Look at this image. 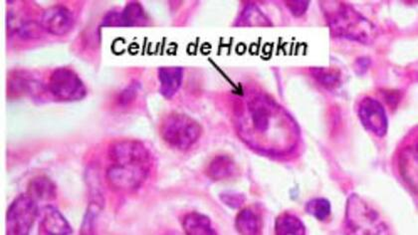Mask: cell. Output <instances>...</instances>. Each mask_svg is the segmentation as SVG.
I'll return each mask as SVG.
<instances>
[{
    "instance_id": "4",
    "label": "cell",
    "mask_w": 418,
    "mask_h": 235,
    "mask_svg": "<svg viewBox=\"0 0 418 235\" xmlns=\"http://www.w3.org/2000/svg\"><path fill=\"white\" fill-rule=\"evenodd\" d=\"M202 134V128L200 123L186 114H170L162 123V138L177 150L191 149Z\"/></svg>"
},
{
    "instance_id": "17",
    "label": "cell",
    "mask_w": 418,
    "mask_h": 235,
    "mask_svg": "<svg viewBox=\"0 0 418 235\" xmlns=\"http://www.w3.org/2000/svg\"><path fill=\"white\" fill-rule=\"evenodd\" d=\"M310 72L313 78L328 90H336L342 86V75L338 68L313 67Z\"/></svg>"
},
{
    "instance_id": "12",
    "label": "cell",
    "mask_w": 418,
    "mask_h": 235,
    "mask_svg": "<svg viewBox=\"0 0 418 235\" xmlns=\"http://www.w3.org/2000/svg\"><path fill=\"white\" fill-rule=\"evenodd\" d=\"M184 68L180 66H166L159 68V93L166 99H173L180 91L184 81Z\"/></svg>"
},
{
    "instance_id": "19",
    "label": "cell",
    "mask_w": 418,
    "mask_h": 235,
    "mask_svg": "<svg viewBox=\"0 0 418 235\" xmlns=\"http://www.w3.org/2000/svg\"><path fill=\"white\" fill-rule=\"evenodd\" d=\"M122 27L143 26L147 24L148 17L145 9L139 2L131 1L121 10Z\"/></svg>"
},
{
    "instance_id": "15",
    "label": "cell",
    "mask_w": 418,
    "mask_h": 235,
    "mask_svg": "<svg viewBox=\"0 0 418 235\" xmlns=\"http://www.w3.org/2000/svg\"><path fill=\"white\" fill-rule=\"evenodd\" d=\"M235 227L241 234H259L262 229V220L257 211L251 207H245L237 214Z\"/></svg>"
},
{
    "instance_id": "27",
    "label": "cell",
    "mask_w": 418,
    "mask_h": 235,
    "mask_svg": "<svg viewBox=\"0 0 418 235\" xmlns=\"http://www.w3.org/2000/svg\"><path fill=\"white\" fill-rule=\"evenodd\" d=\"M287 8L295 17H301L307 12L309 8V1H301V0H290L286 1Z\"/></svg>"
},
{
    "instance_id": "20",
    "label": "cell",
    "mask_w": 418,
    "mask_h": 235,
    "mask_svg": "<svg viewBox=\"0 0 418 235\" xmlns=\"http://www.w3.org/2000/svg\"><path fill=\"white\" fill-rule=\"evenodd\" d=\"M237 26H271L270 20L259 8L249 4L242 10L236 21Z\"/></svg>"
},
{
    "instance_id": "11",
    "label": "cell",
    "mask_w": 418,
    "mask_h": 235,
    "mask_svg": "<svg viewBox=\"0 0 418 235\" xmlns=\"http://www.w3.org/2000/svg\"><path fill=\"white\" fill-rule=\"evenodd\" d=\"M40 234L49 235L72 234V227L59 209L53 205H45L39 212Z\"/></svg>"
},
{
    "instance_id": "1",
    "label": "cell",
    "mask_w": 418,
    "mask_h": 235,
    "mask_svg": "<svg viewBox=\"0 0 418 235\" xmlns=\"http://www.w3.org/2000/svg\"><path fill=\"white\" fill-rule=\"evenodd\" d=\"M331 35L339 40L371 45L378 37V28L371 20L344 1L322 2Z\"/></svg>"
},
{
    "instance_id": "6",
    "label": "cell",
    "mask_w": 418,
    "mask_h": 235,
    "mask_svg": "<svg viewBox=\"0 0 418 235\" xmlns=\"http://www.w3.org/2000/svg\"><path fill=\"white\" fill-rule=\"evenodd\" d=\"M50 94L61 102L81 101L87 95L85 84L74 71L57 68L52 72L47 85Z\"/></svg>"
},
{
    "instance_id": "9",
    "label": "cell",
    "mask_w": 418,
    "mask_h": 235,
    "mask_svg": "<svg viewBox=\"0 0 418 235\" xmlns=\"http://www.w3.org/2000/svg\"><path fill=\"white\" fill-rule=\"evenodd\" d=\"M358 116L360 123L374 136L383 138L387 134L388 119L387 112L378 100L365 97L358 107Z\"/></svg>"
},
{
    "instance_id": "28",
    "label": "cell",
    "mask_w": 418,
    "mask_h": 235,
    "mask_svg": "<svg viewBox=\"0 0 418 235\" xmlns=\"http://www.w3.org/2000/svg\"><path fill=\"white\" fill-rule=\"evenodd\" d=\"M101 26L104 27H122L121 11L112 10L107 13L103 18Z\"/></svg>"
},
{
    "instance_id": "24",
    "label": "cell",
    "mask_w": 418,
    "mask_h": 235,
    "mask_svg": "<svg viewBox=\"0 0 418 235\" xmlns=\"http://www.w3.org/2000/svg\"><path fill=\"white\" fill-rule=\"evenodd\" d=\"M18 37L22 40H34L42 37L44 29L40 22L34 20H27L18 25L16 28Z\"/></svg>"
},
{
    "instance_id": "7",
    "label": "cell",
    "mask_w": 418,
    "mask_h": 235,
    "mask_svg": "<svg viewBox=\"0 0 418 235\" xmlns=\"http://www.w3.org/2000/svg\"><path fill=\"white\" fill-rule=\"evenodd\" d=\"M150 166L114 164L106 172L107 182L116 191H134L143 186L150 175Z\"/></svg>"
},
{
    "instance_id": "29",
    "label": "cell",
    "mask_w": 418,
    "mask_h": 235,
    "mask_svg": "<svg viewBox=\"0 0 418 235\" xmlns=\"http://www.w3.org/2000/svg\"><path fill=\"white\" fill-rule=\"evenodd\" d=\"M372 64V59L367 56L358 57L354 63L353 67L358 76H364L365 73L369 70Z\"/></svg>"
},
{
    "instance_id": "23",
    "label": "cell",
    "mask_w": 418,
    "mask_h": 235,
    "mask_svg": "<svg viewBox=\"0 0 418 235\" xmlns=\"http://www.w3.org/2000/svg\"><path fill=\"white\" fill-rule=\"evenodd\" d=\"M12 85L13 88L29 96H38L44 92V86L38 80L32 78V77H15L12 79Z\"/></svg>"
},
{
    "instance_id": "22",
    "label": "cell",
    "mask_w": 418,
    "mask_h": 235,
    "mask_svg": "<svg viewBox=\"0 0 418 235\" xmlns=\"http://www.w3.org/2000/svg\"><path fill=\"white\" fill-rule=\"evenodd\" d=\"M103 207H104V204H101V202H90L85 216H84L83 223H82L81 234H92L95 232L96 225H97Z\"/></svg>"
},
{
    "instance_id": "14",
    "label": "cell",
    "mask_w": 418,
    "mask_h": 235,
    "mask_svg": "<svg viewBox=\"0 0 418 235\" xmlns=\"http://www.w3.org/2000/svg\"><path fill=\"white\" fill-rule=\"evenodd\" d=\"M182 228L189 235H214L217 232L212 225L211 220L198 212L187 214L182 220Z\"/></svg>"
},
{
    "instance_id": "13",
    "label": "cell",
    "mask_w": 418,
    "mask_h": 235,
    "mask_svg": "<svg viewBox=\"0 0 418 235\" xmlns=\"http://www.w3.org/2000/svg\"><path fill=\"white\" fill-rule=\"evenodd\" d=\"M27 193L36 202H50L57 198V186L49 177L38 175L29 182Z\"/></svg>"
},
{
    "instance_id": "5",
    "label": "cell",
    "mask_w": 418,
    "mask_h": 235,
    "mask_svg": "<svg viewBox=\"0 0 418 235\" xmlns=\"http://www.w3.org/2000/svg\"><path fill=\"white\" fill-rule=\"evenodd\" d=\"M37 202L28 193H22L11 202L6 212V234H28L39 218Z\"/></svg>"
},
{
    "instance_id": "18",
    "label": "cell",
    "mask_w": 418,
    "mask_h": 235,
    "mask_svg": "<svg viewBox=\"0 0 418 235\" xmlns=\"http://www.w3.org/2000/svg\"><path fill=\"white\" fill-rule=\"evenodd\" d=\"M275 234L278 235H304L306 234V227L298 216L286 212L276 218Z\"/></svg>"
},
{
    "instance_id": "16",
    "label": "cell",
    "mask_w": 418,
    "mask_h": 235,
    "mask_svg": "<svg viewBox=\"0 0 418 235\" xmlns=\"http://www.w3.org/2000/svg\"><path fill=\"white\" fill-rule=\"evenodd\" d=\"M235 172H236V166L232 157L227 156L214 157L207 168V177L216 182L229 179Z\"/></svg>"
},
{
    "instance_id": "3",
    "label": "cell",
    "mask_w": 418,
    "mask_h": 235,
    "mask_svg": "<svg viewBox=\"0 0 418 235\" xmlns=\"http://www.w3.org/2000/svg\"><path fill=\"white\" fill-rule=\"evenodd\" d=\"M345 228L348 234H390L378 212L358 195H351L347 202Z\"/></svg>"
},
{
    "instance_id": "10",
    "label": "cell",
    "mask_w": 418,
    "mask_h": 235,
    "mask_svg": "<svg viewBox=\"0 0 418 235\" xmlns=\"http://www.w3.org/2000/svg\"><path fill=\"white\" fill-rule=\"evenodd\" d=\"M40 24L47 33L54 36H65L74 27V15L66 6H54L42 13Z\"/></svg>"
},
{
    "instance_id": "21",
    "label": "cell",
    "mask_w": 418,
    "mask_h": 235,
    "mask_svg": "<svg viewBox=\"0 0 418 235\" xmlns=\"http://www.w3.org/2000/svg\"><path fill=\"white\" fill-rule=\"evenodd\" d=\"M306 211L313 218L319 221H326L330 218L332 212L331 202L323 198H316L310 200L305 205Z\"/></svg>"
},
{
    "instance_id": "25",
    "label": "cell",
    "mask_w": 418,
    "mask_h": 235,
    "mask_svg": "<svg viewBox=\"0 0 418 235\" xmlns=\"http://www.w3.org/2000/svg\"><path fill=\"white\" fill-rule=\"evenodd\" d=\"M141 85L137 80H132L129 85L125 86L116 97V104L120 107H128L136 101Z\"/></svg>"
},
{
    "instance_id": "8",
    "label": "cell",
    "mask_w": 418,
    "mask_h": 235,
    "mask_svg": "<svg viewBox=\"0 0 418 235\" xmlns=\"http://www.w3.org/2000/svg\"><path fill=\"white\" fill-rule=\"evenodd\" d=\"M109 157L119 165L150 166L152 157L141 141H119L109 148Z\"/></svg>"
},
{
    "instance_id": "26",
    "label": "cell",
    "mask_w": 418,
    "mask_h": 235,
    "mask_svg": "<svg viewBox=\"0 0 418 235\" xmlns=\"http://www.w3.org/2000/svg\"><path fill=\"white\" fill-rule=\"evenodd\" d=\"M219 198L226 207L233 209H241L246 202L245 195L236 193V191H225V193H220Z\"/></svg>"
},
{
    "instance_id": "2",
    "label": "cell",
    "mask_w": 418,
    "mask_h": 235,
    "mask_svg": "<svg viewBox=\"0 0 418 235\" xmlns=\"http://www.w3.org/2000/svg\"><path fill=\"white\" fill-rule=\"evenodd\" d=\"M244 120H248L246 127L249 131L243 132L242 134L256 136L258 140L265 137L266 140L272 139L273 134L277 133L280 129L281 122L291 120L286 112L271 99L269 96L264 94L255 95L251 98L246 105V114ZM296 125H281V127H294Z\"/></svg>"
}]
</instances>
